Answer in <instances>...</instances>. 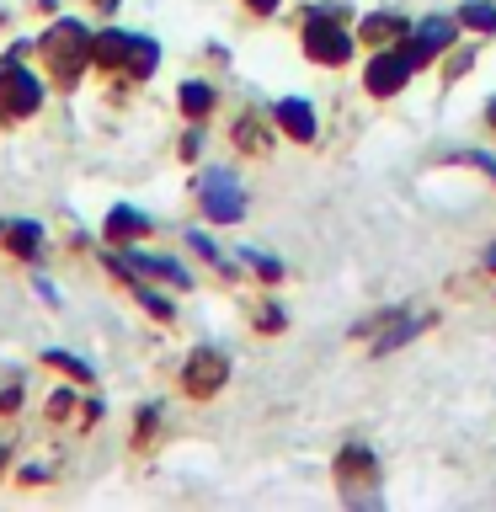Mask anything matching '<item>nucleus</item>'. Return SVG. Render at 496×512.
<instances>
[{
  "label": "nucleus",
  "instance_id": "nucleus-5",
  "mask_svg": "<svg viewBox=\"0 0 496 512\" xmlns=\"http://www.w3.org/2000/svg\"><path fill=\"white\" fill-rule=\"evenodd\" d=\"M454 38V22H443V16H432V22H422L416 27V48H406V59H411V70L416 64H427L432 54H438V48Z\"/></svg>",
  "mask_w": 496,
  "mask_h": 512
},
{
  "label": "nucleus",
  "instance_id": "nucleus-1",
  "mask_svg": "<svg viewBox=\"0 0 496 512\" xmlns=\"http://www.w3.org/2000/svg\"><path fill=\"white\" fill-rule=\"evenodd\" d=\"M198 192H203L208 214H214L219 224H235L240 214H246V198H240V187H235L230 171H208L203 182H198Z\"/></svg>",
  "mask_w": 496,
  "mask_h": 512
},
{
  "label": "nucleus",
  "instance_id": "nucleus-11",
  "mask_svg": "<svg viewBox=\"0 0 496 512\" xmlns=\"http://www.w3.org/2000/svg\"><path fill=\"white\" fill-rule=\"evenodd\" d=\"M96 43H102L96 54H102L107 64H112V59H128V48H134V38H128V32H107V38H96Z\"/></svg>",
  "mask_w": 496,
  "mask_h": 512
},
{
  "label": "nucleus",
  "instance_id": "nucleus-17",
  "mask_svg": "<svg viewBox=\"0 0 496 512\" xmlns=\"http://www.w3.org/2000/svg\"><path fill=\"white\" fill-rule=\"evenodd\" d=\"M486 267H496V246H491V251H486Z\"/></svg>",
  "mask_w": 496,
  "mask_h": 512
},
{
  "label": "nucleus",
  "instance_id": "nucleus-14",
  "mask_svg": "<svg viewBox=\"0 0 496 512\" xmlns=\"http://www.w3.org/2000/svg\"><path fill=\"white\" fill-rule=\"evenodd\" d=\"M208 102H214V91H208V86H198V80H192V86L182 91V107H187V112H203Z\"/></svg>",
  "mask_w": 496,
  "mask_h": 512
},
{
  "label": "nucleus",
  "instance_id": "nucleus-9",
  "mask_svg": "<svg viewBox=\"0 0 496 512\" xmlns=\"http://www.w3.org/2000/svg\"><path fill=\"white\" fill-rule=\"evenodd\" d=\"M134 256V267H144V272H160V278H171V283H182L187 288V272L176 267V262H166V256H144V251H128Z\"/></svg>",
  "mask_w": 496,
  "mask_h": 512
},
{
  "label": "nucleus",
  "instance_id": "nucleus-19",
  "mask_svg": "<svg viewBox=\"0 0 496 512\" xmlns=\"http://www.w3.org/2000/svg\"><path fill=\"white\" fill-rule=\"evenodd\" d=\"M96 6H112V0H96Z\"/></svg>",
  "mask_w": 496,
  "mask_h": 512
},
{
  "label": "nucleus",
  "instance_id": "nucleus-10",
  "mask_svg": "<svg viewBox=\"0 0 496 512\" xmlns=\"http://www.w3.org/2000/svg\"><path fill=\"white\" fill-rule=\"evenodd\" d=\"M155 59H160V48H155L150 38H134V48H128V70H134V75H150Z\"/></svg>",
  "mask_w": 496,
  "mask_h": 512
},
{
  "label": "nucleus",
  "instance_id": "nucleus-15",
  "mask_svg": "<svg viewBox=\"0 0 496 512\" xmlns=\"http://www.w3.org/2000/svg\"><path fill=\"white\" fill-rule=\"evenodd\" d=\"M48 363H59V368H70V374H80V379H91V368L80 363V358H70V352H48Z\"/></svg>",
  "mask_w": 496,
  "mask_h": 512
},
{
  "label": "nucleus",
  "instance_id": "nucleus-3",
  "mask_svg": "<svg viewBox=\"0 0 496 512\" xmlns=\"http://www.w3.org/2000/svg\"><path fill=\"white\" fill-rule=\"evenodd\" d=\"M304 43H310V59H320V64H342V59L352 54L347 32H342V27H331V22H315Z\"/></svg>",
  "mask_w": 496,
  "mask_h": 512
},
{
  "label": "nucleus",
  "instance_id": "nucleus-6",
  "mask_svg": "<svg viewBox=\"0 0 496 512\" xmlns=\"http://www.w3.org/2000/svg\"><path fill=\"white\" fill-rule=\"evenodd\" d=\"M6 102H11V112H32V107L43 102L38 80L22 75V70H6Z\"/></svg>",
  "mask_w": 496,
  "mask_h": 512
},
{
  "label": "nucleus",
  "instance_id": "nucleus-4",
  "mask_svg": "<svg viewBox=\"0 0 496 512\" xmlns=\"http://www.w3.org/2000/svg\"><path fill=\"white\" fill-rule=\"evenodd\" d=\"M224 374H230V363H224L219 352H198V358L187 363V390L208 395V390H219V384H224Z\"/></svg>",
  "mask_w": 496,
  "mask_h": 512
},
{
  "label": "nucleus",
  "instance_id": "nucleus-8",
  "mask_svg": "<svg viewBox=\"0 0 496 512\" xmlns=\"http://www.w3.org/2000/svg\"><path fill=\"white\" fill-rule=\"evenodd\" d=\"M107 230H112V235H144V230H150V219H144L139 208H112Z\"/></svg>",
  "mask_w": 496,
  "mask_h": 512
},
{
  "label": "nucleus",
  "instance_id": "nucleus-12",
  "mask_svg": "<svg viewBox=\"0 0 496 512\" xmlns=\"http://www.w3.org/2000/svg\"><path fill=\"white\" fill-rule=\"evenodd\" d=\"M459 22H464V27L491 32V27H496V6H464V11H459Z\"/></svg>",
  "mask_w": 496,
  "mask_h": 512
},
{
  "label": "nucleus",
  "instance_id": "nucleus-16",
  "mask_svg": "<svg viewBox=\"0 0 496 512\" xmlns=\"http://www.w3.org/2000/svg\"><path fill=\"white\" fill-rule=\"evenodd\" d=\"M251 6H256V11H272V6H278V0H251Z\"/></svg>",
  "mask_w": 496,
  "mask_h": 512
},
{
  "label": "nucleus",
  "instance_id": "nucleus-7",
  "mask_svg": "<svg viewBox=\"0 0 496 512\" xmlns=\"http://www.w3.org/2000/svg\"><path fill=\"white\" fill-rule=\"evenodd\" d=\"M278 123H283L294 139H310V134H315V112L304 107V102H278Z\"/></svg>",
  "mask_w": 496,
  "mask_h": 512
},
{
  "label": "nucleus",
  "instance_id": "nucleus-13",
  "mask_svg": "<svg viewBox=\"0 0 496 512\" xmlns=\"http://www.w3.org/2000/svg\"><path fill=\"white\" fill-rule=\"evenodd\" d=\"M363 32L368 38H390V32H406V22H400V16H368Z\"/></svg>",
  "mask_w": 496,
  "mask_h": 512
},
{
  "label": "nucleus",
  "instance_id": "nucleus-2",
  "mask_svg": "<svg viewBox=\"0 0 496 512\" xmlns=\"http://www.w3.org/2000/svg\"><path fill=\"white\" fill-rule=\"evenodd\" d=\"M411 80V59L406 54H374L368 59V91L374 96H390Z\"/></svg>",
  "mask_w": 496,
  "mask_h": 512
},
{
  "label": "nucleus",
  "instance_id": "nucleus-18",
  "mask_svg": "<svg viewBox=\"0 0 496 512\" xmlns=\"http://www.w3.org/2000/svg\"><path fill=\"white\" fill-rule=\"evenodd\" d=\"M491 123H496V102H491Z\"/></svg>",
  "mask_w": 496,
  "mask_h": 512
}]
</instances>
